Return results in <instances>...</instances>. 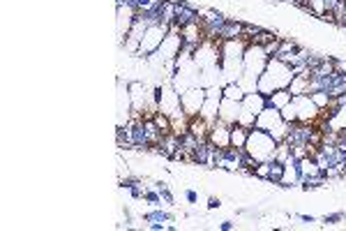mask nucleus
Returning <instances> with one entry per match:
<instances>
[{
  "label": "nucleus",
  "mask_w": 346,
  "mask_h": 231,
  "mask_svg": "<svg viewBox=\"0 0 346 231\" xmlns=\"http://www.w3.org/2000/svg\"><path fill=\"white\" fill-rule=\"evenodd\" d=\"M310 98H312V102L316 104L318 109H326V106H328V104H330L328 92H323V90H318V92H312Z\"/></svg>",
  "instance_id": "obj_28"
},
{
  "label": "nucleus",
  "mask_w": 346,
  "mask_h": 231,
  "mask_svg": "<svg viewBox=\"0 0 346 231\" xmlns=\"http://www.w3.org/2000/svg\"><path fill=\"white\" fill-rule=\"evenodd\" d=\"M203 102H206V88L203 86H192V88L180 92V106L185 109V114L190 118L201 114Z\"/></svg>",
  "instance_id": "obj_7"
},
{
  "label": "nucleus",
  "mask_w": 346,
  "mask_h": 231,
  "mask_svg": "<svg viewBox=\"0 0 346 231\" xmlns=\"http://www.w3.org/2000/svg\"><path fill=\"white\" fill-rule=\"evenodd\" d=\"M185 201L187 204H198V192L196 190H185Z\"/></svg>",
  "instance_id": "obj_34"
},
{
  "label": "nucleus",
  "mask_w": 346,
  "mask_h": 231,
  "mask_svg": "<svg viewBox=\"0 0 346 231\" xmlns=\"http://www.w3.org/2000/svg\"><path fill=\"white\" fill-rule=\"evenodd\" d=\"M266 109V95H261L258 90L247 92L245 100L240 102V116H238V125H245V128H254L258 114Z\"/></svg>",
  "instance_id": "obj_5"
},
{
  "label": "nucleus",
  "mask_w": 346,
  "mask_h": 231,
  "mask_svg": "<svg viewBox=\"0 0 346 231\" xmlns=\"http://www.w3.org/2000/svg\"><path fill=\"white\" fill-rule=\"evenodd\" d=\"M198 141H201V139H198L196 134H192L190 130H187L185 134H180V148L190 155V162H192V152L196 150V146H198Z\"/></svg>",
  "instance_id": "obj_22"
},
{
  "label": "nucleus",
  "mask_w": 346,
  "mask_h": 231,
  "mask_svg": "<svg viewBox=\"0 0 346 231\" xmlns=\"http://www.w3.org/2000/svg\"><path fill=\"white\" fill-rule=\"evenodd\" d=\"M296 218L300 220V222H304V224H312V222H318L314 215H304V213H296Z\"/></svg>",
  "instance_id": "obj_35"
},
{
  "label": "nucleus",
  "mask_w": 346,
  "mask_h": 231,
  "mask_svg": "<svg viewBox=\"0 0 346 231\" xmlns=\"http://www.w3.org/2000/svg\"><path fill=\"white\" fill-rule=\"evenodd\" d=\"M284 174H286V169H284V162H280V160H270V171H268V182H272V185H277V182L284 180Z\"/></svg>",
  "instance_id": "obj_21"
},
{
  "label": "nucleus",
  "mask_w": 346,
  "mask_h": 231,
  "mask_svg": "<svg viewBox=\"0 0 346 231\" xmlns=\"http://www.w3.org/2000/svg\"><path fill=\"white\" fill-rule=\"evenodd\" d=\"M208 139L220 148H226L231 146V125L224 122L222 118H217L212 125H210V132H208Z\"/></svg>",
  "instance_id": "obj_11"
},
{
  "label": "nucleus",
  "mask_w": 346,
  "mask_h": 231,
  "mask_svg": "<svg viewBox=\"0 0 346 231\" xmlns=\"http://www.w3.org/2000/svg\"><path fill=\"white\" fill-rule=\"evenodd\" d=\"M280 146V141L274 139L272 134L263 132L258 128H252L250 130V136H247V152L254 155L258 162H266V160H272L274 158V150Z\"/></svg>",
  "instance_id": "obj_3"
},
{
  "label": "nucleus",
  "mask_w": 346,
  "mask_h": 231,
  "mask_svg": "<svg viewBox=\"0 0 346 231\" xmlns=\"http://www.w3.org/2000/svg\"><path fill=\"white\" fill-rule=\"evenodd\" d=\"M293 106H296V114H298V122H312L314 118H318V106L312 102L310 95H296L291 100Z\"/></svg>",
  "instance_id": "obj_10"
},
{
  "label": "nucleus",
  "mask_w": 346,
  "mask_h": 231,
  "mask_svg": "<svg viewBox=\"0 0 346 231\" xmlns=\"http://www.w3.org/2000/svg\"><path fill=\"white\" fill-rule=\"evenodd\" d=\"M180 150V136L178 134H164V139L160 141V146H155V152L166 160H173V155Z\"/></svg>",
  "instance_id": "obj_13"
},
{
  "label": "nucleus",
  "mask_w": 346,
  "mask_h": 231,
  "mask_svg": "<svg viewBox=\"0 0 346 231\" xmlns=\"http://www.w3.org/2000/svg\"><path fill=\"white\" fill-rule=\"evenodd\" d=\"M326 178L321 176V174H314V176H304V180L300 182V190L302 192H312V190H318V188H323L326 185Z\"/></svg>",
  "instance_id": "obj_24"
},
{
  "label": "nucleus",
  "mask_w": 346,
  "mask_h": 231,
  "mask_svg": "<svg viewBox=\"0 0 346 231\" xmlns=\"http://www.w3.org/2000/svg\"><path fill=\"white\" fill-rule=\"evenodd\" d=\"M254 128L272 134L277 141H284V136H286V132H288V122L282 118L280 109H270V106H266V109L258 114L256 122H254Z\"/></svg>",
  "instance_id": "obj_4"
},
{
  "label": "nucleus",
  "mask_w": 346,
  "mask_h": 231,
  "mask_svg": "<svg viewBox=\"0 0 346 231\" xmlns=\"http://www.w3.org/2000/svg\"><path fill=\"white\" fill-rule=\"evenodd\" d=\"M288 2H293V5L300 7V10H304V7L310 5V0H288Z\"/></svg>",
  "instance_id": "obj_38"
},
{
  "label": "nucleus",
  "mask_w": 346,
  "mask_h": 231,
  "mask_svg": "<svg viewBox=\"0 0 346 231\" xmlns=\"http://www.w3.org/2000/svg\"><path fill=\"white\" fill-rule=\"evenodd\" d=\"M268 171H270V160H266V162H258L256 169H254V174H252V176H256V178H263V180H268Z\"/></svg>",
  "instance_id": "obj_30"
},
{
  "label": "nucleus",
  "mask_w": 346,
  "mask_h": 231,
  "mask_svg": "<svg viewBox=\"0 0 346 231\" xmlns=\"http://www.w3.org/2000/svg\"><path fill=\"white\" fill-rule=\"evenodd\" d=\"M318 222H323L326 226H334V224H340V222H344V213H330V215H323Z\"/></svg>",
  "instance_id": "obj_29"
},
{
  "label": "nucleus",
  "mask_w": 346,
  "mask_h": 231,
  "mask_svg": "<svg viewBox=\"0 0 346 231\" xmlns=\"http://www.w3.org/2000/svg\"><path fill=\"white\" fill-rule=\"evenodd\" d=\"M220 229L222 231H233V229H236V222H233V220H222V222H220Z\"/></svg>",
  "instance_id": "obj_36"
},
{
  "label": "nucleus",
  "mask_w": 346,
  "mask_h": 231,
  "mask_svg": "<svg viewBox=\"0 0 346 231\" xmlns=\"http://www.w3.org/2000/svg\"><path fill=\"white\" fill-rule=\"evenodd\" d=\"M138 182H144L138 176H125V178H120V190H130L134 185H138Z\"/></svg>",
  "instance_id": "obj_31"
},
{
  "label": "nucleus",
  "mask_w": 346,
  "mask_h": 231,
  "mask_svg": "<svg viewBox=\"0 0 346 231\" xmlns=\"http://www.w3.org/2000/svg\"><path fill=\"white\" fill-rule=\"evenodd\" d=\"M282 40H284V37H272L270 42L263 44V51H266V56H268V58H274V56L280 54V49H282Z\"/></svg>",
  "instance_id": "obj_26"
},
{
  "label": "nucleus",
  "mask_w": 346,
  "mask_h": 231,
  "mask_svg": "<svg viewBox=\"0 0 346 231\" xmlns=\"http://www.w3.org/2000/svg\"><path fill=\"white\" fill-rule=\"evenodd\" d=\"M344 220H346V213H344Z\"/></svg>",
  "instance_id": "obj_39"
},
{
  "label": "nucleus",
  "mask_w": 346,
  "mask_h": 231,
  "mask_svg": "<svg viewBox=\"0 0 346 231\" xmlns=\"http://www.w3.org/2000/svg\"><path fill=\"white\" fill-rule=\"evenodd\" d=\"M344 90H346V70H340V67H337V70L332 72V79H330L326 92H328L330 100H337Z\"/></svg>",
  "instance_id": "obj_14"
},
{
  "label": "nucleus",
  "mask_w": 346,
  "mask_h": 231,
  "mask_svg": "<svg viewBox=\"0 0 346 231\" xmlns=\"http://www.w3.org/2000/svg\"><path fill=\"white\" fill-rule=\"evenodd\" d=\"M190 130L192 134H196L198 139H208V132H210V122L206 120V118H201V116H194V118H190Z\"/></svg>",
  "instance_id": "obj_19"
},
{
  "label": "nucleus",
  "mask_w": 346,
  "mask_h": 231,
  "mask_svg": "<svg viewBox=\"0 0 346 231\" xmlns=\"http://www.w3.org/2000/svg\"><path fill=\"white\" fill-rule=\"evenodd\" d=\"M222 92H224V100H233V102H242L247 95V90L242 88L240 81H226L222 86Z\"/></svg>",
  "instance_id": "obj_17"
},
{
  "label": "nucleus",
  "mask_w": 346,
  "mask_h": 231,
  "mask_svg": "<svg viewBox=\"0 0 346 231\" xmlns=\"http://www.w3.org/2000/svg\"><path fill=\"white\" fill-rule=\"evenodd\" d=\"M220 206H222V201L217 199V196H210L208 199V210H217Z\"/></svg>",
  "instance_id": "obj_37"
},
{
  "label": "nucleus",
  "mask_w": 346,
  "mask_h": 231,
  "mask_svg": "<svg viewBox=\"0 0 346 231\" xmlns=\"http://www.w3.org/2000/svg\"><path fill=\"white\" fill-rule=\"evenodd\" d=\"M201 18H203V12H198L192 2L176 0V21L173 24H178L182 28V26H190V24H201Z\"/></svg>",
  "instance_id": "obj_9"
},
{
  "label": "nucleus",
  "mask_w": 346,
  "mask_h": 231,
  "mask_svg": "<svg viewBox=\"0 0 346 231\" xmlns=\"http://www.w3.org/2000/svg\"><path fill=\"white\" fill-rule=\"evenodd\" d=\"M240 116V102H233V100H222L220 106V118L228 125H236Z\"/></svg>",
  "instance_id": "obj_15"
},
{
  "label": "nucleus",
  "mask_w": 346,
  "mask_h": 231,
  "mask_svg": "<svg viewBox=\"0 0 346 231\" xmlns=\"http://www.w3.org/2000/svg\"><path fill=\"white\" fill-rule=\"evenodd\" d=\"M291 100H293L291 90H288V88H284V90H277V92H272V95H268V98H266V106L282 111L288 102H291Z\"/></svg>",
  "instance_id": "obj_18"
},
{
  "label": "nucleus",
  "mask_w": 346,
  "mask_h": 231,
  "mask_svg": "<svg viewBox=\"0 0 346 231\" xmlns=\"http://www.w3.org/2000/svg\"><path fill=\"white\" fill-rule=\"evenodd\" d=\"M268 56L263 51L261 44L250 42L245 49V58H242V76H240V84L247 92H254L258 86V79H261L263 70L268 65Z\"/></svg>",
  "instance_id": "obj_2"
},
{
  "label": "nucleus",
  "mask_w": 346,
  "mask_h": 231,
  "mask_svg": "<svg viewBox=\"0 0 346 231\" xmlns=\"http://www.w3.org/2000/svg\"><path fill=\"white\" fill-rule=\"evenodd\" d=\"M247 136H250V128L245 125H231V146L236 148H245L247 146Z\"/></svg>",
  "instance_id": "obj_20"
},
{
  "label": "nucleus",
  "mask_w": 346,
  "mask_h": 231,
  "mask_svg": "<svg viewBox=\"0 0 346 231\" xmlns=\"http://www.w3.org/2000/svg\"><path fill=\"white\" fill-rule=\"evenodd\" d=\"M155 188L160 190L162 199H164V206H173V204H176V199H173V194H171V190H168V182L157 180V182H155Z\"/></svg>",
  "instance_id": "obj_27"
},
{
  "label": "nucleus",
  "mask_w": 346,
  "mask_h": 231,
  "mask_svg": "<svg viewBox=\"0 0 346 231\" xmlns=\"http://www.w3.org/2000/svg\"><path fill=\"white\" fill-rule=\"evenodd\" d=\"M222 100H224V92H222V86H210L206 88V102H203V109H201V118L212 125V122L220 118V106H222Z\"/></svg>",
  "instance_id": "obj_8"
},
{
  "label": "nucleus",
  "mask_w": 346,
  "mask_h": 231,
  "mask_svg": "<svg viewBox=\"0 0 346 231\" xmlns=\"http://www.w3.org/2000/svg\"><path fill=\"white\" fill-rule=\"evenodd\" d=\"M144 201L148 204V206H152V208H162V206H164V199H162V194H160V190H157V188H146Z\"/></svg>",
  "instance_id": "obj_25"
},
{
  "label": "nucleus",
  "mask_w": 346,
  "mask_h": 231,
  "mask_svg": "<svg viewBox=\"0 0 346 231\" xmlns=\"http://www.w3.org/2000/svg\"><path fill=\"white\" fill-rule=\"evenodd\" d=\"M210 150H212V141H210V139H201V141H198V146H196V150L192 152V162L198 164V166H208Z\"/></svg>",
  "instance_id": "obj_16"
},
{
  "label": "nucleus",
  "mask_w": 346,
  "mask_h": 231,
  "mask_svg": "<svg viewBox=\"0 0 346 231\" xmlns=\"http://www.w3.org/2000/svg\"><path fill=\"white\" fill-rule=\"evenodd\" d=\"M168 32H171V26H166V24H157V26L146 28L144 40H141V46H138L136 56H141V58H150V56H155V51L162 46V42L166 40Z\"/></svg>",
  "instance_id": "obj_6"
},
{
  "label": "nucleus",
  "mask_w": 346,
  "mask_h": 231,
  "mask_svg": "<svg viewBox=\"0 0 346 231\" xmlns=\"http://www.w3.org/2000/svg\"><path fill=\"white\" fill-rule=\"evenodd\" d=\"M242 28L245 24L242 21H236V18H228L226 24L217 30V42H231V40H240L242 37Z\"/></svg>",
  "instance_id": "obj_12"
},
{
  "label": "nucleus",
  "mask_w": 346,
  "mask_h": 231,
  "mask_svg": "<svg viewBox=\"0 0 346 231\" xmlns=\"http://www.w3.org/2000/svg\"><path fill=\"white\" fill-rule=\"evenodd\" d=\"M293 76H296V74H293V67L288 65V62H282L280 58H270L266 70H263V74H261V79H258L256 90L268 98L272 92L288 88Z\"/></svg>",
  "instance_id": "obj_1"
},
{
  "label": "nucleus",
  "mask_w": 346,
  "mask_h": 231,
  "mask_svg": "<svg viewBox=\"0 0 346 231\" xmlns=\"http://www.w3.org/2000/svg\"><path fill=\"white\" fill-rule=\"evenodd\" d=\"M157 0H134V5H132V10L134 12H144V10H148V7H152Z\"/></svg>",
  "instance_id": "obj_32"
},
{
  "label": "nucleus",
  "mask_w": 346,
  "mask_h": 231,
  "mask_svg": "<svg viewBox=\"0 0 346 231\" xmlns=\"http://www.w3.org/2000/svg\"><path fill=\"white\" fill-rule=\"evenodd\" d=\"M130 192V196L134 201H138V199H144V192H146V188H144V182H138V185H134V188H130L127 190Z\"/></svg>",
  "instance_id": "obj_33"
},
{
  "label": "nucleus",
  "mask_w": 346,
  "mask_h": 231,
  "mask_svg": "<svg viewBox=\"0 0 346 231\" xmlns=\"http://www.w3.org/2000/svg\"><path fill=\"white\" fill-rule=\"evenodd\" d=\"M144 222H173V213L162 210V208H152V210L144 213Z\"/></svg>",
  "instance_id": "obj_23"
}]
</instances>
